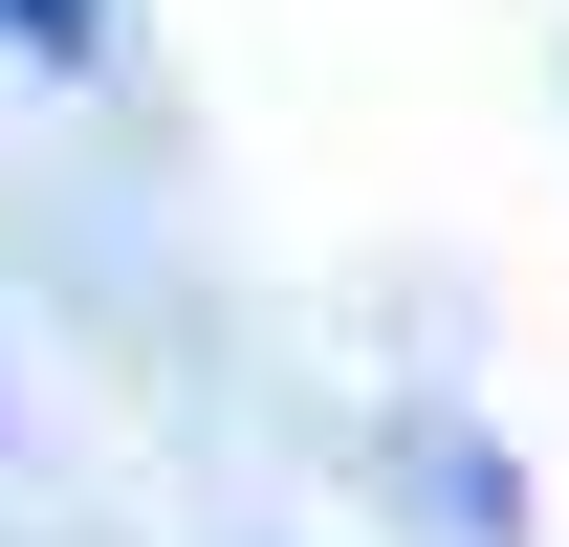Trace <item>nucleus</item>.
Returning a JSON list of instances; mask_svg holds the SVG:
<instances>
[{"instance_id": "f257e3e1", "label": "nucleus", "mask_w": 569, "mask_h": 547, "mask_svg": "<svg viewBox=\"0 0 569 547\" xmlns=\"http://www.w3.org/2000/svg\"><path fill=\"white\" fill-rule=\"evenodd\" d=\"M0 44H22V67H88V44H110V0H0Z\"/></svg>"}]
</instances>
